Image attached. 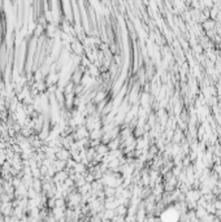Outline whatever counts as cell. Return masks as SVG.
<instances>
[{
  "instance_id": "6da1fadb",
  "label": "cell",
  "mask_w": 221,
  "mask_h": 222,
  "mask_svg": "<svg viewBox=\"0 0 221 222\" xmlns=\"http://www.w3.org/2000/svg\"><path fill=\"white\" fill-rule=\"evenodd\" d=\"M199 197H200V195H199L198 191H195V192L190 191L189 194H187V199H190V201H196Z\"/></svg>"
}]
</instances>
